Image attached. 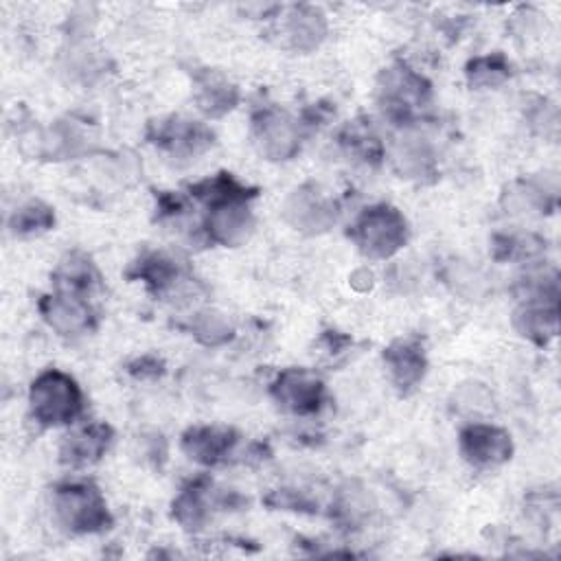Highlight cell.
Wrapping results in <instances>:
<instances>
[{
    "label": "cell",
    "instance_id": "21",
    "mask_svg": "<svg viewBox=\"0 0 561 561\" xmlns=\"http://www.w3.org/2000/svg\"><path fill=\"white\" fill-rule=\"evenodd\" d=\"M210 489H213V480L202 473L188 480L171 502V517L184 530H199L206 524Z\"/></svg>",
    "mask_w": 561,
    "mask_h": 561
},
{
    "label": "cell",
    "instance_id": "31",
    "mask_svg": "<svg viewBox=\"0 0 561 561\" xmlns=\"http://www.w3.org/2000/svg\"><path fill=\"white\" fill-rule=\"evenodd\" d=\"M125 370L134 377V379H140V381H147V379H158L164 375V362L158 357V355H140L136 359H131Z\"/></svg>",
    "mask_w": 561,
    "mask_h": 561
},
{
    "label": "cell",
    "instance_id": "5",
    "mask_svg": "<svg viewBox=\"0 0 561 561\" xmlns=\"http://www.w3.org/2000/svg\"><path fill=\"white\" fill-rule=\"evenodd\" d=\"M329 24L320 7L313 4H287L276 7V15L270 18L265 35L285 50L311 53L327 37Z\"/></svg>",
    "mask_w": 561,
    "mask_h": 561
},
{
    "label": "cell",
    "instance_id": "11",
    "mask_svg": "<svg viewBox=\"0 0 561 561\" xmlns=\"http://www.w3.org/2000/svg\"><path fill=\"white\" fill-rule=\"evenodd\" d=\"M37 309L44 322L64 337H77L96 327V311L88 298L53 291L39 298Z\"/></svg>",
    "mask_w": 561,
    "mask_h": 561
},
{
    "label": "cell",
    "instance_id": "15",
    "mask_svg": "<svg viewBox=\"0 0 561 561\" xmlns=\"http://www.w3.org/2000/svg\"><path fill=\"white\" fill-rule=\"evenodd\" d=\"M193 101L208 118H221L239 103V88L221 70L197 68L193 72Z\"/></svg>",
    "mask_w": 561,
    "mask_h": 561
},
{
    "label": "cell",
    "instance_id": "25",
    "mask_svg": "<svg viewBox=\"0 0 561 561\" xmlns=\"http://www.w3.org/2000/svg\"><path fill=\"white\" fill-rule=\"evenodd\" d=\"M511 75H513V66L506 59V55L500 50L473 57L465 64V79L476 90L497 88L504 81H508Z\"/></svg>",
    "mask_w": 561,
    "mask_h": 561
},
{
    "label": "cell",
    "instance_id": "20",
    "mask_svg": "<svg viewBox=\"0 0 561 561\" xmlns=\"http://www.w3.org/2000/svg\"><path fill=\"white\" fill-rule=\"evenodd\" d=\"M392 164L399 178L434 184L438 180V164L432 147L423 138H403L392 153Z\"/></svg>",
    "mask_w": 561,
    "mask_h": 561
},
{
    "label": "cell",
    "instance_id": "10",
    "mask_svg": "<svg viewBox=\"0 0 561 561\" xmlns=\"http://www.w3.org/2000/svg\"><path fill=\"white\" fill-rule=\"evenodd\" d=\"M460 456L480 469L500 467L513 456V438L504 427L491 423H469L458 434Z\"/></svg>",
    "mask_w": 561,
    "mask_h": 561
},
{
    "label": "cell",
    "instance_id": "26",
    "mask_svg": "<svg viewBox=\"0 0 561 561\" xmlns=\"http://www.w3.org/2000/svg\"><path fill=\"white\" fill-rule=\"evenodd\" d=\"M55 228V210L42 199L20 204L9 217V230L15 237H39Z\"/></svg>",
    "mask_w": 561,
    "mask_h": 561
},
{
    "label": "cell",
    "instance_id": "17",
    "mask_svg": "<svg viewBox=\"0 0 561 561\" xmlns=\"http://www.w3.org/2000/svg\"><path fill=\"white\" fill-rule=\"evenodd\" d=\"M55 291L88 298L101 289V274L85 252H68L50 274Z\"/></svg>",
    "mask_w": 561,
    "mask_h": 561
},
{
    "label": "cell",
    "instance_id": "16",
    "mask_svg": "<svg viewBox=\"0 0 561 561\" xmlns=\"http://www.w3.org/2000/svg\"><path fill=\"white\" fill-rule=\"evenodd\" d=\"M114 430L103 421H92L70 432L59 445V460L68 467H88L99 462L112 445Z\"/></svg>",
    "mask_w": 561,
    "mask_h": 561
},
{
    "label": "cell",
    "instance_id": "30",
    "mask_svg": "<svg viewBox=\"0 0 561 561\" xmlns=\"http://www.w3.org/2000/svg\"><path fill=\"white\" fill-rule=\"evenodd\" d=\"M156 219L158 221H167V219H175L180 215L186 213L188 204L186 197L182 193H173V191H156Z\"/></svg>",
    "mask_w": 561,
    "mask_h": 561
},
{
    "label": "cell",
    "instance_id": "1",
    "mask_svg": "<svg viewBox=\"0 0 561 561\" xmlns=\"http://www.w3.org/2000/svg\"><path fill=\"white\" fill-rule=\"evenodd\" d=\"M57 522L72 535H96L112 526V513L94 482L68 480L53 489Z\"/></svg>",
    "mask_w": 561,
    "mask_h": 561
},
{
    "label": "cell",
    "instance_id": "24",
    "mask_svg": "<svg viewBox=\"0 0 561 561\" xmlns=\"http://www.w3.org/2000/svg\"><path fill=\"white\" fill-rule=\"evenodd\" d=\"M331 517L340 524L344 530L359 528L373 513V500L366 489H362L357 482H346L331 506Z\"/></svg>",
    "mask_w": 561,
    "mask_h": 561
},
{
    "label": "cell",
    "instance_id": "27",
    "mask_svg": "<svg viewBox=\"0 0 561 561\" xmlns=\"http://www.w3.org/2000/svg\"><path fill=\"white\" fill-rule=\"evenodd\" d=\"M191 333L204 346H221L234 337V322L217 309H204L193 316Z\"/></svg>",
    "mask_w": 561,
    "mask_h": 561
},
{
    "label": "cell",
    "instance_id": "4",
    "mask_svg": "<svg viewBox=\"0 0 561 561\" xmlns=\"http://www.w3.org/2000/svg\"><path fill=\"white\" fill-rule=\"evenodd\" d=\"M348 237L357 250L368 259H390L397 254L410 237L408 219L390 204H373L364 208L353 221Z\"/></svg>",
    "mask_w": 561,
    "mask_h": 561
},
{
    "label": "cell",
    "instance_id": "19",
    "mask_svg": "<svg viewBox=\"0 0 561 561\" xmlns=\"http://www.w3.org/2000/svg\"><path fill=\"white\" fill-rule=\"evenodd\" d=\"M125 278L140 280L149 294L162 296L180 278V267L178 261L167 252L149 250L129 263V267L125 270Z\"/></svg>",
    "mask_w": 561,
    "mask_h": 561
},
{
    "label": "cell",
    "instance_id": "6",
    "mask_svg": "<svg viewBox=\"0 0 561 561\" xmlns=\"http://www.w3.org/2000/svg\"><path fill=\"white\" fill-rule=\"evenodd\" d=\"M250 129L256 153L270 162H287L300 151V123L285 110L272 105L254 110Z\"/></svg>",
    "mask_w": 561,
    "mask_h": 561
},
{
    "label": "cell",
    "instance_id": "29",
    "mask_svg": "<svg viewBox=\"0 0 561 561\" xmlns=\"http://www.w3.org/2000/svg\"><path fill=\"white\" fill-rule=\"evenodd\" d=\"M267 506L272 508H289V511H309L313 513L316 511V504L302 493V491H291V489H278V491H272L265 500H263Z\"/></svg>",
    "mask_w": 561,
    "mask_h": 561
},
{
    "label": "cell",
    "instance_id": "22",
    "mask_svg": "<svg viewBox=\"0 0 561 561\" xmlns=\"http://www.w3.org/2000/svg\"><path fill=\"white\" fill-rule=\"evenodd\" d=\"M188 193L202 202L206 208L228 202H252L259 195V186L243 184L228 171H219L210 178L188 184Z\"/></svg>",
    "mask_w": 561,
    "mask_h": 561
},
{
    "label": "cell",
    "instance_id": "3",
    "mask_svg": "<svg viewBox=\"0 0 561 561\" xmlns=\"http://www.w3.org/2000/svg\"><path fill=\"white\" fill-rule=\"evenodd\" d=\"M432 99L430 81L397 59L379 72L377 79V103L388 121L397 125H410L416 114L427 107Z\"/></svg>",
    "mask_w": 561,
    "mask_h": 561
},
{
    "label": "cell",
    "instance_id": "7",
    "mask_svg": "<svg viewBox=\"0 0 561 561\" xmlns=\"http://www.w3.org/2000/svg\"><path fill=\"white\" fill-rule=\"evenodd\" d=\"M280 215L300 234L316 237L333 228L337 219V204L318 184L305 182L287 193L280 206Z\"/></svg>",
    "mask_w": 561,
    "mask_h": 561
},
{
    "label": "cell",
    "instance_id": "2",
    "mask_svg": "<svg viewBox=\"0 0 561 561\" xmlns=\"http://www.w3.org/2000/svg\"><path fill=\"white\" fill-rule=\"evenodd\" d=\"M28 408L42 427L68 425L83 412V392L68 373L46 368L31 381Z\"/></svg>",
    "mask_w": 561,
    "mask_h": 561
},
{
    "label": "cell",
    "instance_id": "8",
    "mask_svg": "<svg viewBox=\"0 0 561 561\" xmlns=\"http://www.w3.org/2000/svg\"><path fill=\"white\" fill-rule=\"evenodd\" d=\"M145 138L175 158H195L215 145L210 127L175 114L151 118L145 127Z\"/></svg>",
    "mask_w": 561,
    "mask_h": 561
},
{
    "label": "cell",
    "instance_id": "23",
    "mask_svg": "<svg viewBox=\"0 0 561 561\" xmlns=\"http://www.w3.org/2000/svg\"><path fill=\"white\" fill-rule=\"evenodd\" d=\"M337 142L348 156H353L355 160H362L370 167H377L383 158V145H381L377 131L373 129L370 121H366V118L348 121L340 129Z\"/></svg>",
    "mask_w": 561,
    "mask_h": 561
},
{
    "label": "cell",
    "instance_id": "13",
    "mask_svg": "<svg viewBox=\"0 0 561 561\" xmlns=\"http://www.w3.org/2000/svg\"><path fill=\"white\" fill-rule=\"evenodd\" d=\"M254 232V215L250 202H228L210 206L204 219V234L208 241L224 248L243 245Z\"/></svg>",
    "mask_w": 561,
    "mask_h": 561
},
{
    "label": "cell",
    "instance_id": "14",
    "mask_svg": "<svg viewBox=\"0 0 561 561\" xmlns=\"http://www.w3.org/2000/svg\"><path fill=\"white\" fill-rule=\"evenodd\" d=\"M237 443L239 434L224 425H193L180 438V447L186 458L204 467H215L228 460Z\"/></svg>",
    "mask_w": 561,
    "mask_h": 561
},
{
    "label": "cell",
    "instance_id": "9",
    "mask_svg": "<svg viewBox=\"0 0 561 561\" xmlns=\"http://www.w3.org/2000/svg\"><path fill=\"white\" fill-rule=\"evenodd\" d=\"M270 394L285 412L309 416L322 410L327 386L322 377L309 368H285L270 383Z\"/></svg>",
    "mask_w": 561,
    "mask_h": 561
},
{
    "label": "cell",
    "instance_id": "18",
    "mask_svg": "<svg viewBox=\"0 0 561 561\" xmlns=\"http://www.w3.org/2000/svg\"><path fill=\"white\" fill-rule=\"evenodd\" d=\"M515 331L537 346H546L559 333L557 300H524L513 311Z\"/></svg>",
    "mask_w": 561,
    "mask_h": 561
},
{
    "label": "cell",
    "instance_id": "28",
    "mask_svg": "<svg viewBox=\"0 0 561 561\" xmlns=\"http://www.w3.org/2000/svg\"><path fill=\"white\" fill-rule=\"evenodd\" d=\"M543 241L535 234H495L493 237V259L495 261H513L541 252Z\"/></svg>",
    "mask_w": 561,
    "mask_h": 561
},
{
    "label": "cell",
    "instance_id": "12",
    "mask_svg": "<svg viewBox=\"0 0 561 561\" xmlns=\"http://www.w3.org/2000/svg\"><path fill=\"white\" fill-rule=\"evenodd\" d=\"M383 364L390 383L401 392L410 394L427 373V355L419 335H403L392 340L383 348Z\"/></svg>",
    "mask_w": 561,
    "mask_h": 561
}]
</instances>
